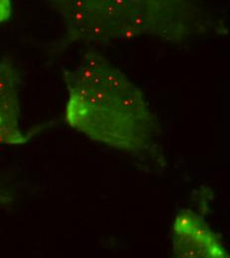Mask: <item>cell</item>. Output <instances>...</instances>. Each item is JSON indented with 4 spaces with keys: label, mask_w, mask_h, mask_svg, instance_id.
Masks as SVG:
<instances>
[{
    "label": "cell",
    "mask_w": 230,
    "mask_h": 258,
    "mask_svg": "<svg viewBox=\"0 0 230 258\" xmlns=\"http://www.w3.org/2000/svg\"><path fill=\"white\" fill-rule=\"evenodd\" d=\"M67 91L65 119L92 140L125 151L144 150L155 118L142 91L97 51L63 68Z\"/></svg>",
    "instance_id": "1"
},
{
    "label": "cell",
    "mask_w": 230,
    "mask_h": 258,
    "mask_svg": "<svg viewBox=\"0 0 230 258\" xmlns=\"http://www.w3.org/2000/svg\"><path fill=\"white\" fill-rule=\"evenodd\" d=\"M69 43L90 47L152 36L181 43L222 24L203 0H45Z\"/></svg>",
    "instance_id": "2"
},
{
    "label": "cell",
    "mask_w": 230,
    "mask_h": 258,
    "mask_svg": "<svg viewBox=\"0 0 230 258\" xmlns=\"http://www.w3.org/2000/svg\"><path fill=\"white\" fill-rule=\"evenodd\" d=\"M173 247L177 257L226 258L229 253L203 218L181 210L173 226Z\"/></svg>",
    "instance_id": "3"
},
{
    "label": "cell",
    "mask_w": 230,
    "mask_h": 258,
    "mask_svg": "<svg viewBox=\"0 0 230 258\" xmlns=\"http://www.w3.org/2000/svg\"><path fill=\"white\" fill-rule=\"evenodd\" d=\"M20 74L8 58H0V145L27 141L20 127Z\"/></svg>",
    "instance_id": "4"
},
{
    "label": "cell",
    "mask_w": 230,
    "mask_h": 258,
    "mask_svg": "<svg viewBox=\"0 0 230 258\" xmlns=\"http://www.w3.org/2000/svg\"><path fill=\"white\" fill-rule=\"evenodd\" d=\"M12 15L11 0H0V23L7 22Z\"/></svg>",
    "instance_id": "5"
}]
</instances>
